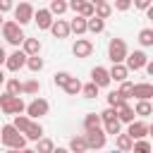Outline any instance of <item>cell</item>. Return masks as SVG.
I'll list each match as a JSON object with an SVG mask.
<instances>
[{
  "mask_svg": "<svg viewBox=\"0 0 153 153\" xmlns=\"http://www.w3.org/2000/svg\"><path fill=\"white\" fill-rule=\"evenodd\" d=\"M0 141H2L7 148H17V151L26 148V136H24L19 129H14V124H5V127L0 129Z\"/></svg>",
  "mask_w": 153,
  "mask_h": 153,
  "instance_id": "obj_1",
  "label": "cell"
},
{
  "mask_svg": "<svg viewBox=\"0 0 153 153\" xmlns=\"http://www.w3.org/2000/svg\"><path fill=\"white\" fill-rule=\"evenodd\" d=\"M0 110H2L5 115H22V112L26 110V105H24V100H22L19 96L2 93V96H0Z\"/></svg>",
  "mask_w": 153,
  "mask_h": 153,
  "instance_id": "obj_2",
  "label": "cell"
},
{
  "mask_svg": "<svg viewBox=\"0 0 153 153\" xmlns=\"http://www.w3.org/2000/svg\"><path fill=\"white\" fill-rule=\"evenodd\" d=\"M127 43L122 41V38H112L110 41V45H108V57H110V62L112 65H122L124 60H127Z\"/></svg>",
  "mask_w": 153,
  "mask_h": 153,
  "instance_id": "obj_3",
  "label": "cell"
},
{
  "mask_svg": "<svg viewBox=\"0 0 153 153\" xmlns=\"http://www.w3.org/2000/svg\"><path fill=\"white\" fill-rule=\"evenodd\" d=\"M2 36H5V41L7 43H12V45H22L24 43V33H22V26L17 24V22H5L2 24Z\"/></svg>",
  "mask_w": 153,
  "mask_h": 153,
  "instance_id": "obj_4",
  "label": "cell"
},
{
  "mask_svg": "<svg viewBox=\"0 0 153 153\" xmlns=\"http://www.w3.org/2000/svg\"><path fill=\"white\" fill-rule=\"evenodd\" d=\"M33 7H31V2H19L17 7H14V22L19 24V26H24V24H29L31 19H33Z\"/></svg>",
  "mask_w": 153,
  "mask_h": 153,
  "instance_id": "obj_5",
  "label": "cell"
},
{
  "mask_svg": "<svg viewBox=\"0 0 153 153\" xmlns=\"http://www.w3.org/2000/svg\"><path fill=\"white\" fill-rule=\"evenodd\" d=\"M48 110H50V105H48V100H45V98H36V100H31V103L26 105V115H29V117H33V120H38V117L48 115Z\"/></svg>",
  "mask_w": 153,
  "mask_h": 153,
  "instance_id": "obj_6",
  "label": "cell"
},
{
  "mask_svg": "<svg viewBox=\"0 0 153 153\" xmlns=\"http://www.w3.org/2000/svg\"><path fill=\"white\" fill-rule=\"evenodd\" d=\"M105 141H108V134H105L103 129L86 131V146H88V151H98V148H103Z\"/></svg>",
  "mask_w": 153,
  "mask_h": 153,
  "instance_id": "obj_7",
  "label": "cell"
},
{
  "mask_svg": "<svg viewBox=\"0 0 153 153\" xmlns=\"http://www.w3.org/2000/svg\"><path fill=\"white\" fill-rule=\"evenodd\" d=\"M69 5V10H74L79 17H84V19H91L93 14H96V7L88 2V0H69L67 2Z\"/></svg>",
  "mask_w": 153,
  "mask_h": 153,
  "instance_id": "obj_8",
  "label": "cell"
},
{
  "mask_svg": "<svg viewBox=\"0 0 153 153\" xmlns=\"http://www.w3.org/2000/svg\"><path fill=\"white\" fill-rule=\"evenodd\" d=\"M26 60H29V55H26L24 50H14L12 55H7L5 65H7V69H10V72H19L22 67H26Z\"/></svg>",
  "mask_w": 153,
  "mask_h": 153,
  "instance_id": "obj_9",
  "label": "cell"
},
{
  "mask_svg": "<svg viewBox=\"0 0 153 153\" xmlns=\"http://www.w3.org/2000/svg\"><path fill=\"white\" fill-rule=\"evenodd\" d=\"M124 62H127V69H129V72H131V69L136 72V69H141V67H146V65H148V57H146V53H143V50H134V53H129V55H127V60H124Z\"/></svg>",
  "mask_w": 153,
  "mask_h": 153,
  "instance_id": "obj_10",
  "label": "cell"
},
{
  "mask_svg": "<svg viewBox=\"0 0 153 153\" xmlns=\"http://www.w3.org/2000/svg\"><path fill=\"white\" fill-rule=\"evenodd\" d=\"M91 81H93L98 88L110 86V72H108L105 67H93V69H91Z\"/></svg>",
  "mask_w": 153,
  "mask_h": 153,
  "instance_id": "obj_11",
  "label": "cell"
},
{
  "mask_svg": "<svg viewBox=\"0 0 153 153\" xmlns=\"http://www.w3.org/2000/svg\"><path fill=\"white\" fill-rule=\"evenodd\" d=\"M127 134L134 139V141H141L146 134H148V124L146 122H141V120H134L131 124H129V129H127Z\"/></svg>",
  "mask_w": 153,
  "mask_h": 153,
  "instance_id": "obj_12",
  "label": "cell"
},
{
  "mask_svg": "<svg viewBox=\"0 0 153 153\" xmlns=\"http://www.w3.org/2000/svg\"><path fill=\"white\" fill-rule=\"evenodd\" d=\"M72 53H74L76 57H88V55L93 53V43H91L88 38H76V43H74Z\"/></svg>",
  "mask_w": 153,
  "mask_h": 153,
  "instance_id": "obj_13",
  "label": "cell"
},
{
  "mask_svg": "<svg viewBox=\"0 0 153 153\" xmlns=\"http://www.w3.org/2000/svg\"><path fill=\"white\" fill-rule=\"evenodd\" d=\"M134 98L136 100H151L153 98V84H146V81L134 84Z\"/></svg>",
  "mask_w": 153,
  "mask_h": 153,
  "instance_id": "obj_14",
  "label": "cell"
},
{
  "mask_svg": "<svg viewBox=\"0 0 153 153\" xmlns=\"http://www.w3.org/2000/svg\"><path fill=\"white\" fill-rule=\"evenodd\" d=\"M33 22L38 24V29H50L55 19H53L50 10H38V12H33Z\"/></svg>",
  "mask_w": 153,
  "mask_h": 153,
  "instance_id": "obj_15",
  "label": "cell"
},
{
  "mask_svg": "<svg viewBox=\"0 0 153 153\" xmlns=\"http://www.w3.org/2000/svg\"><path fill=\"white\" fill-rule=\"evenodd\" d=\"M50 31H53L55 38H67V36H69V22H65V19H55L53 26H50Z\"/></svg>",
  "mask_w": 153,
  "mask_h": 153,
  "instance_id": "obj_16",
  "label": "cell"
},
{
  "mask_svg": "<svg viewBox=\"0 0 153 153\" xmlns=\"http://www.w3.org/2000/svg\"><path fill=\"white\" fill-rule=\"evenodd\" d=\"M110 72V81H127V76H129V69H127V65H112V69H108Z\"/></svg>",
  "mask_w": 153,
  "mask_h": 153,
  "instance_id": "obj_17",
  "label": "cell"
},
{
  "mask_svg": "<svg viewBox=\"0 0 153 153\" xmlns=\"http://www.w3.org/2000/svg\"><path fill=\"white\" fill-rule=\"evenodd\" d=\"M22 45H24L22 50H24L29 57H33V55H38V53H41V41H38V38H24V43H22Z\"/></svg>",
  "mask_w": 153,
  "mask_h": 153,
  "instance_id": "obj_18",
  "label": "cell"
},
{
  "mask_svg": "<svg viewBox=\"0 0 153 153\" xmlns=\"http://www.w3.org/2000/svg\"><path fill=\"white\" fill-rule=\"evenodd\" d=\"M24 136L31 141H38V139H43V127L38 122H29V127L24 129Z\"/></svg>",
  "mask_w": 153,
  "mask_h": 153,
  "instance_id": "obj_19",
  "label": "cell"
},
{
  "mask_svg": "<svg viewBox=\"0 0 153 153\" xmlns=\"http://www.w3.org/2000/svg\"><path fill=\"white\" fill-rule=\"evenodd\" d=\"M100 124H103V120H100V115H96V112H88V115L84 117V129H86V131L100 129Z\"/></svg>",
  "mask_w": 153,
  "mask_h": 153,
  "instance_id": "obj_20",
  "label": "cell"
},
{
  "mask_svg": "<svg viewBox=\"0 0 153 153\" xmlns=\"http://www.w3.org/2000/svg\"><path fill=\"white\" fill-rule=\"evenodd\" d=\"M134 115H136V112H134V110H131L127 103L117 108V120H120V122H127V124H131V122H134Z\"/></svg>",
  "mask_w": 153,
  "mask_h": 153,
  "instance_id": "obj_21",
  "label": "cell"
},
{
  "mask_svg": "<svg viewBox=\"0 0 153 153\" xmlns=\"http://www.w3.org/2000/svg\"><path fill=\"white\" fill-rule=\"evenodd\" d=\"M115 139H117V151H122V153H129V151H131L134 139H131L129 134H117Z\"/></svg>",
  "mask_w": 153,
  "mask_h": 153,
  "instance_id": "obj_22",
  "label": "cell"
},
{
  "mask_svg": "<svg viewBox=\"0 0 153 153\" xmlns=\"http://www.w3.org/2000/svg\"><path fill=\"white\" fill-rule=\"evenodd\" d=\"M69 151H72V153H86V151H88L86 136H74V139L69 141Z\"/></svg>",
  "mask_w": 153,
  "mask_h": 153,
  "instance_id": "obj_23",
  "label": "cell"
},
{
  "mask_svg": "<svg viewBox=\"0 0 153 153\" xmlns=\"http://www.w3.org/2000/svg\"><path fill=\"white\" fill-rule=\"evenodd\" d=\"M69 31H74L76 36H81V33H86V19L76 14V17H74V19L69 22Z\"/></svg>",
  "mask_w": 153,
  "mask_h": 153,
  "instance_id": "obj_24",
  "label": "cell"
},
{
  "mask_svg": "<svg viewBox=\"0 0 153 153\" xmlns=\"http://www.w3.org/2000/svg\"><path fill=\"white\" fill-rule=\"evenodd\" d=\"M103 29H105V22L98 19L96 14H93L91 19H86V31H91V33H100Z\"/></svg>",
  "mask_w": 153,
  "mask_h": 153,
  "instance_id": "obj_25",
  "label": "cell"
},
{
  "mask_svg": "<svg viewBox=\"0 0 153 153\" xmlns=\"http://www.w3.org/2000/svg\"><path fill=\"white\" fill-rule=\"evenodd\" d=\"M65 93H67V96H76V93H81V81H79L76 76H72V79L65 84Z\"/></svg>",
  "mask_w": 153,
  "mask_h": 153,
  "instance_id": "obj_26",
  "label": "cell"
},
{
  "mask_svg": "<svg viewBox=\"0 0 153 153\" xmlns=\"http://www.w3.org/2000/svg\"><path fill=\"white\" fill-rule=\"evenodd\" d=\"M134 112H136L139 117H148V115H153V105H151L148 100H139L136 108H134Z\"/></svg>",
  "mask_w": 153,
  "mask_h": 153,
  "instance_id": "obj_27",
  "label": "cell"
},
{
  "mask_svg": "<svg viewBox=\"0 0 153 153\" xmlns=\"http://www.w3.org/2000/svg\"><path fill=\"white\" fill-rule=\"evenodd\" d=\"M50 14H65L67 10H69V5L65 2V0H50Z\"/></svg>",
  "mask_w": 153,
  "mask_h": 153,
  "instance_id": "obj_28",
  "label": "cell"
},
{
  "mask_svg": "<svg viewBox=\"0 0 153 153\" xmlns=\"http://www.w3.org/2000/svg\"><path fill=\"white\" fill-rule=\"evenodd\" d=\"M38 91H41V84H38L36 79H29V81L22 84V93H31V96H36Z\"/></svg>",
  "mask_w": 153,
  "mask_h": 153,
  "instance_id": "obj_29",
  "label": "cell"
},
{
  "mask_svg": "<svg viewBox=\"0 0 153 153\" xmlns=\"http://www.w3.org/2000/svg\"><path fill=\"white\" fill-rule=\"evenodd\" d=\"M117 93L122 96V100L134 98V84H131V81H122V86H120V91H117Z\"/></svg>",
  "mask_w": 153,
  "mask_h": 153,
  "instance_id": "obj_30",
  "label": "cell"
},
{
  "mask_svg": "<svg viewBox=\"0 0 153 153\" xmlns=\"http://www.w3.org/2000/svg\"><path fill=\"white\" fill-rule=\"evenodd\" d=\"M5 86H7L5 93H10V96H19V93H22V81H19V79H7Z\"/></svg>",
  "mask_w": 153,
  "mask_h": 153,
  "instance_id": "obj_31",
  "label": "cell"
},
{
  "mask_svg": "<svg viewBox=\"0 0 153 153\" xmlns=\"http://www.w3.org/2000/svg\"><path fill=\"white\" fill-rule=\"evenodd\" d=\"M110 14H112V7H110L108 2H103V5H96V17H98V19H103V22H105Z\"/></svg>",
  "mask_w": 153,
  "mask_h": 153,
  "instance_id": "obj_32",
  "label": "cell"
},
{
  "mask_svg": "<svg viewBox=\"0 0 153 153\" xmlns=\"http://www.w3.org/2000/svg\"><path fill=\"white\" fill-rule=\"evenodd\" d=\"M127 100H122V96L117 93V91H112V93H108V108H120V105H124Z\"/></svg>",
  "mask_w": 153,
  "mask_h": 153,
  "instance_id": "obj_33",
  "label": "cell"
},
{
  "mask_svg": "<svg viewBox=\"0 0 153 153\" xmlns=\"http://www.w3.org/2000/svg\"><path fill=\"white\" fill-rule=\"evenodd\" d=\"M139 43L141 45H153V29H141L139 31Z\"/></svg>",
  "mask_w": 153,
  "mask_h": 153,
  "instance_id": "obj_34",
  "label": "cell"
},
{
  "mask_svg": "<svg viewBox=\"0 0 153 153\" xmlns=\"http://www.w3.org/2000/svg\"><path fill=\"white\" fill-rule=\"evenodd\" d=\"M53 148H55V146H53L50 139H38V146H36L33 151H36V153H53Z\"/></svg>",
  "mask_w": 153,
  "mask_h": 153,
  "instance_id": "obj_35",
  "label": "cell"
},
{
  "mask_svg": "<svg viewBox=\"0 0 153 153\" xmlns=\"http://www.w3.org/2000/svg\"><path fill=\"white\" fill-rule=\"evenodd\" d=\"M26 67H29L31 72H41V69H43V57H38V55L29 57V60H26Z\"/></svg>",
  "mask_w": 153,
  "mask_h": 153,
  "instance_id": "obj_36",
  "label": "cell"
},
{
  "mask_svg": "<svg viewBox=\"0 0 153 153\" xmlns=\"http://www.w3.org/2000/svg\"><path fill=\"white\" fill-rule=\"evenodd\" d=\"M29 122H31V120H29L26 115H14V122H12V124H14V129H19V131L24 134V129L29 127Z\"/></svg>",
  "mask_w": 153,
  "mask_h": 153,
  "instance_id": "obj_37",
  "label": "cell"
},
{
  "mask_svg": "<svg viewBox=\"0 0 153 153\" xmlns=\"http://www.w3.org/2000/svg\"><path fill=\"white\" fill-rule=\"evenodd\" d=\"M100 120H103V124L115 122V120H117V110H115V108H105V110L100 112Z\"/></svg>",
  "mask_w": 153,
  "mask_h": 153,
  "instance_id": "obj_38",
  "label": "cell"
},
{
  "mask_svg": "<svg viewBox=\"0 0 153 153\" xmlns=\"http://www.w3.org/2000/svg\"><path fill=\"white\" fill-rule=\"evenodd\" d=\"M131 153H151V143L148 141H134V146H131Z\"/></svg>",
  "mask_w": 153,
  "mask_h": 153,
  "instance_id": "obj_39",
  "label": "cell"
},
{
  "mask_svg": "<svg viewBox=\"0 0 153 153\" xmlns=\"http://www.w3.org/2000/svg\"><path fill=\"white\" fill-rule=\"evenodd\" d=\"M69 79H72V74H69V72H57V74L53 76V81H55V86H62V88H65V84H67Z\"/></svg>",
  "mask_w": 153,
  "mask_h": 153,
  "instance_id": "obj_40",
  "label": "cell"
},
{
  "mask_svg": "<svg viewBox=\"0 0 153 153\" xmlns=\"http://www.w3.org/2000/svg\"><path fill=\"white\" fill-rule=\"evenodd\" d=\"M81 93L86 96V98H96L98 96V86L91 81V84H86V86H81Z\"/></svg>",
  "mask_w": 153,
  "mask_h": 153,
  "instance_id": "obj_41",
  "label": "cell"
},
{
  "mask_svg": "<svg viewBox=\"0 0 153 153\" xmlns=\"http://www.w3.org/2000/svg\"><path fill=\"white\" fill-rule=\"evenodd\" d=\"M103 131H105V134H112V136H117V134H120V120H115V122H108Z\"/></svg>",
  "mask_w": 153,
  "mask_h": 153,
  "instance_id": "obj_42",
  "label": "cell"
},
{
  "mask_svg": "<svg viewBox=\"0 0 153 153\" xmlns=\"http://www.w3.org/2000/svg\"><path fill=\"white\" fill-rule=\"evenodd\" d=\"M131 2H134V0H115V7H117L120 12H124V10L131 7Z\"/></svg>",
  "mask_w": 153,
  "mask_h": 153,
  "instance_id": "obj_43",
  "label": "cell"
},
{
  "mask_svg": "<svg viewBox=\"0 0 153 153\" xmlns=\"http://www.w3.org/2000/svg\"><path fill=\"white\" fill-rule=\"evenodd\" d=\"M134 7L136 10H148L151 7V0H134Z\"/></svg>",
  "mask_w": 153,
  "mask_h": 153,
  "instance_id": "obj_44",
  "label": "cell"
},
{
  "mask_svg": "<svg viewBox=\"0 0 153 153\" xmlns=\"http://www.w3.org/2000/svg\"><path fill=\"white\" fill-rule=\"evenodd\" d=\"M14 5H12V0H0V12L5 14V12H10Z\"/></svg>",
  "mask_w": 153,
  "mask_h": 153,
  "instance_id": "obj_45",
  "label": "cell"
},
{
  "mask_svg": "<svg viewBox=\"0 0 153 153\" xmlns=\"http://www.w3.org/2000/svg\"><path fill=\"white\" fill-rule=\"evenodd\" d=\"M5 60H7V53H5V48L0 45V65H5Z\"/></svg>",
  "mask_w": 153,
  "mask_h": 153,
  "instance_id": "obj_46",
  "label": "cell"
},
{
  "mask_svg": "<svg viewBox=\"0 0 153 153\" xmlns=\"http://www.w3.org/2000/svg\"><path fill=\"white\" fill-rule=\"evenodd\" d=\"M146 72H148V74H151V76H153V60H151V62H148V65H146Z\"/></svg>",
  "mask_w": 153,
  "mask_h": 153,
  "instance_id": "obj_47",
  "label": "cell"
},
{
  "mask_svg": "<svg viewBox=\"0 0 153 153\" xmlns=\"http://www.w3.org/2000/svg\"><path fill=\"white\" fill-rule=\"evenodd\" d=\"M88 2H91V5H93V7H96V5H103V2H105V0H88Z\"/></svg>",
  "mask_w": 153,
  "mask_h": 153,
  "instance_id": "obj_48",
  "label": "cell"
},
{
  "mask_svg": "<svg viewBox=\"0 0 153 153\" xmlns=\"http://www.w3.org/2000/svg\"><path fill=\"white\" fill-rule=\"evenodd\" d=\"M53 153H69L67 148H53Z\"/></svg>",
  "mask_w": 153,
  "mask_h": 153,
  "instance_id": "obj_49",
  "label": "cell"
},
{
  "mask_svg": "<svg viewBox=\"0 0 153 153\" xmlns=\"http://www.w3.org/2000/svg\"><path fill=\"white\" fill-rule=\"evenodd\" d=\"M146 14H148V19H153V5H151V7L146 10Z\"/></svg>",
  "mask_w": 153,
  "mask_h": 153,
  "instance_id": "obj_50",
  "label": "cell"
},
{
  "mask_svg": "<svg viewBox=\"0 0 153 153\" xmlns=\"http://www.w3.org/2000/svg\"><path fill=\"white\" fill-rule=\"evenodd\" d=\"M19 153H36V151H33V148H22Z\"/></svg>",
  "mask_w": 153,
  "mask_h": 153,
  "instance_id": "obj_51",
  "label": "cell"
},
{
  "mask_svg": "<svg viewBox=\"0 0 153 153\" xmlns=\"http://www.w3.org/2000/svg\"><path fill=\"white\" fill-rule=\"evenodd\" d=\"M0 84H5V74H2V69H0Z\"/></svg>",
  "mask_w": 153,
  "mask_h": 153,
  "instance_id": "obj_52",
  "label": "cell"
},
{
  "mask_svg": "<svg viewBox=\"0 0 153 153\" xmlns=\"http://www.w3.org/2000/svg\"><path fill=\"white\" fill-rule=\"evenodd\" d=\"M7 153H19V151L17 148H7Z\"/></svg>",
  "mask_w": 153,
  "mask_h": 153,
  "instance_id": "obj_53",
  "label": "cell"
},
{
  "mask_svg": "<svg viewBox=\"0 0 153 153\" xmlns=\"http://www.w3.org/2000/svg\"><path fill=\"white\" fill-rule=\"evenodd\" d=\"M2 24H5V22H2V12H0V29H2Z\"/></svg>",
  "mask_w": 153,
  "mask_h": 153,
  "instance_id": "obj_54",
  "label": "cell"
},
{
  "mask_svg": "<svg viewBox=\"0 0 153 153\" xmlns=\"http://www.w3.org/2000/svg\"><path fill=\"white\" fill-rule=\"evenodd\" d=\"M148 134H153V124H148Z\"/></svg>",
  "mask_w": 153,
  "mask_h": 153,
  "instance_id": "obj_55",
  "label": "cell"
},
{
  "mask_svg": "<svg viewBox=\"0 0 153 153\" xmlns=\"http://www.w3.org/2000/svg\"><path fill=\"white\" fill-rule=\"evenodd\" d=\"M112 153H122V151H112Z\"/></svg>",
  "mask_w": 153,
  "mask_h": 153,
  "instance_id": "obj_56",
  "label": "cell"
},
{
  "mask_svg": "<svg viewBox=\"0 0 153 153\" xmlns=\"http://www.w3.org/2000/svg\"><path fill=\"white\" fill-rule=\"evenodd\" d=\"M151 153H153V146H151Z\"/></svg>",
  "mask_w": 153,
  "mask_h": 153,
  "instance_id": "obj_57",
  "label": "cell"
},
{
  "mask_svg": "<svg viewBox=\"0 0 153 153\" xmlns=\"http://www.w3.org/2000/svg\"><path fill=\"white\" fill-rule=\"evenodd\" d=\"M24 2H29V0H24Z\"/></svg>",
  "mask_w": 153,
  "mask_h": 153,
  "instance_id": "obj_58",
  "label": "cell"
},
{
  "mask_svg": "<svg viewBox=\"0 0 153 153\" xmlns=\"http://www.w3.org/2000/svg\"><path fill=\"white\" fill-rule=\"evenodd\" d=\"M151 2H153V0H151Z\"/></svg>",
  "mask_w": 153,
  "mask_h": 153,
  "instance_id": "obj_59",
  "label": "cell"
}]
</instances>
